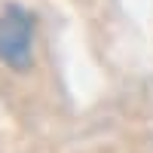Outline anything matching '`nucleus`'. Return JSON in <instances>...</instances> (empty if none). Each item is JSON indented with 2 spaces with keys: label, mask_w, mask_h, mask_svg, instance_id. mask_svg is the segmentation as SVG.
<instances>
[{
  "label": "nucleus",
  "mask_w": 153,
  "mask_h": 153,
  "mask_svg": "<svg viewBox=\"0 0 153 153\" xmlns=\"http://www.w3.org/2000/svg\"><path fill=\"white\" fill-rule=\"evenodd\" d=\"M34 58V19L22 6H6L0 12V61L12 71H25Z\"/></svg>",
  "instance_id": "1"
}]
</instances>
